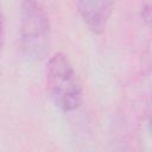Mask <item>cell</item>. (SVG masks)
<instances>
[{
	"label": "cell",
	"instance_id": "cell-4",
	"mask_svg": "<svg viewBox=\"0 0 152 152\" xmlns=\"http://www.w3.org/2000/svg\"><path fill=\"white\" fill-rule=\"evenodd\" d=\"M2 37H4V25H2V17H1V11H0V51L2 46Z\"/></svg>",
	"mask_w": 152,
	"mask_h": 152
},
{
	"label": "cell",
	"instance_id": "cell-3",
	"mask_svg": "<svg viewBox=\"0 0 152 152\" xmlns=\"http://www.w3.org/2000/svg\"><path fill=\"white\" fill-rule=\"evenodd\" d=\"M114 0H77L80 15L95 33H101L112 14Z\"/></svg>",
	"mask_w": 152,
	"mask_h": 152
},
{
	"label": "cell",
	"instance_id": "cell-2",
	"mask_svg": "<svg viewBox=\"0 0 152 152\" xmlns=\"http://www.w3.org/2000/svg\"><path fill=\"white\" fill-rule=\"evenodd\" d=\"M20 42L24 55L42 59L50 46V24L44 7L37 0H24L20 11Z\"/></svg>",
	"mask_w": 152,
	"mask_h": 152
},
{
	"label": "cell",
	"instance_id": "cell-1",
	"mask_svg": "<svg viewBox=\"0 0 152 152\" xmlns=\"http://www.w3.org/2000/svg\"><path fill=\"white\" fill-rule=\"evenodd\" d=\"M48 90L55 106L63 112L76 110L82 102V88L68 57L53 53L46 65Z\"/></svg>",
	"mask_w": 152,
	"mask_h": 152
}]
</instances>
